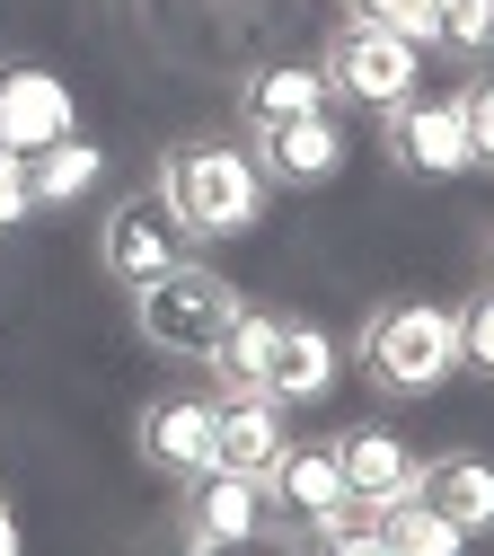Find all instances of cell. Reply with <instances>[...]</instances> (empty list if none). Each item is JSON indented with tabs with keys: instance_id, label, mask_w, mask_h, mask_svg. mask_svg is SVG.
I'll use <instances>...</instances> for the list:
<instances>
[{
	"instance_id": "4",
	"label": "cell",
	"mask_w": 494,
	"mask_h": 556,
	"mask_svg": "<svg viewBox=\"0 0 494 556\" xmlns=\"http://www.w3.org/2000/svg\"><path fill=\"white\" fill-rule=\"evenodd\" d=\"M318 72H327V98H335V106H371V115H389V106H406L415 80H423V45L344 18V36L327 45Z\"/></svg>"
},
{
	"instance_id": "23",
	"label": "cell",
	"mask_w": 494,
	"mask_h": 556,
	"mask_svg": "<svg viewBox=\"0 0 494 556\" xmlns=\"http://www.w3.org/2000/svg\"><path fill=\"white\" fill-rule=\"evenodd\" d=\"M459 371H485L494 380V283L459 309Z\"/></svg>"
},
{
	"instance_id": "10",
	"label": "cell",
	"mask_w": 494,
	"mask_h": 556,
	"mask_svg": "<svg viewBox=\"0 0 494 556\" xmlns=\"http://www.w3.org/2000/svg\"><path fill=\"white\" fill-rule=\"evenodd\" d=\"M335 468H344V495L363 504V513H389V504H406L415 495V442L397 433V425H344L335 433Z\"/></svg>"
},
{
	"instance_id": "1",
	"label": "cell",
	"mask_w": 494,
	"mask_h": 556,
	"mask_svg": "<svg viewBox=\"0 0 494 556\" xmlns=\"http://www.w3.org/2000/svg\"><path fill=\"white\" fill-rule=\"evenodd\" d=\"M265 194H274V186H265L256 151L221 142V132H186V142L160 151V203L177 213V230H186L194 248L256 230V222H265Z\"/></svg>"
},
{
	"instance_id": "21",
	"label": "cell",
	"mask_w": 494,
	"mask_h": 556,
	"mask_svg": "<svg viewBox=\"0 0 494 556\" xmlns=\"http://www.w3.org/2000/svg\"><path fill=\"white\" fill-rule=\"evenodd\" d=\"M344 10H353V27H389L406 45H433V10L442 0H344Z\"/></svg>"
},
{
	"instance_id": "24",
	"label": "cell",
	"mask_w": 494,
	"mask_h": 556,
	"mask_svg": "<svg viewBox=\"0 0 494 556\" xmlns=\"http://www.w3.org/2000/svg\"><path fill=\"white\" fill-rule=\"evenodd\" d=\"M36 213V177H27V151H0V230H18Z\"/></svg>"
},
{
	"instance_id": "16",
	"label": "cell",
	"mask_w": 494,
	"mask_h": 556,
	"mask_svg": "<svg viewBox=\"0 0 494 556\" xmlns=\"http://www.w3.org/2000/svg\"><path fill=\"white\" fill-rule=\"evenodd\" d=\"M141 459H151L160 477H203L212 468V397H160L151 415H141Z\"/></svg>"
},
{
	"instance_id": "8",
	"label": "cell",
	"mask_w": 494,
	"mask_h": 556,
	"mask_svg": "<svg viewBox=\"0 0 494 556\" xmlns=\"http://www.w3.org/2000/svg\"><path fill=\"white\" fill-rule=\"evenodd\" d=\"M62 132H80V98L62 89V72L0 62V151H45Z\"/></svg>"
},
{
	"instance_id": "26",
	"label": "cell",
	"mask_w": 494,
	"mask_h": 556,
	"mask_svg": "<svg viewBox=\"0 0 494 556\" xmlns=\"http://www.w3.org/2000/svg\"><path fill=\"white\" fill-rule=\"evenodd\" d=\"M0 556H27V547H18V513H10V495H0Z\"/></svg>"
},
{
	"instance_id": "13",
	"label": "cell",
	"mask_w": 494,
	"mask_h": 556,
	"mask_svg": "<svg viewBox=\"0 0 494 556\" xmlns=\"http://www.w3.org/2000/svg\"><path fill=\"white\" fill-rule=\"evenodd\" d=\"M335 380H344V344H335L318 318H282V344H274V380H265V397H274V406H318Z\"/></svg>"
},
{
	"instance_id": "5",
	"label": "cell",
	"mask_w": 494,
	"mask_h": 556,
	"mask_svg": "<svg viewBox=\"0 0 494 556\" xmlns=\"http://www.w3.org/2000/svg\"><path fill=\"white\" fill-rule=\"evenodd\" d=\"M177 521H186V547H194V556H239V547H256L265 521H274L265 477H248V468H203V477H186Z\"/></svg>"
},
{
	"instance_id": "3",
	"label": "cell",
	"mask_w": 494,
	"mask_h": 556,
	"mask_svg": "<svg viewBox=\"0 0 494 556\" xmlns=\"http://www.w3.org/2000/svg\"><path fill=\"white\" fill-rule=\"evenodd\" d=\"M459 371V309L442 301H389L363 327V380L389 397H433Z\"/></svg>"
},
{
	"instance_id": "19",
	"label": "cell",
	"mask_w": 494,
	"mask_h": 556,
	"mask_svg": "<svg viewBox=\"0 0 494 556\" xmlns=\"http://www.w3.org/2000/svg\"><path fill=\"white\" fill-rule=\"evenodd\" d=\"M380 521V539H389V556H468V530H451L433 504H389V513H371Z\"/></svg>"
},
{
	"instance_id": "22",
	"label": "cell",
	"mask_w": 494,
	"mask_h": 556,
	"mask_svg": "<svg viewBox=\"0 0 494 556\" xmlns=\"http://www.w3.org/2000/svg\"><path fill=\"white\" fill-rule=\"evenodd\" d=\"M309 556H389V539H380V521L353 504V513H335L327 530H309Z\"/></svg>"
},
{
	"instance_id": "11",
	"label": "cell",
	"mask_w": 494,
	"mask_h": 556,
	"mask_svg": "<svg viewBox=\"0 0 494 556\" xmlns=\"http://www.w3.org/2000/svg\"><path fill=\"white\" fill-rule=\"evenodd\" d=\"M248 151H256L265 186H327V177L344 168V124H335V115H301V124L256 132Z\"/></svg>"
},
{
	"instance_id": "17",
	"label": "cell",
	"mask_w": 494,
	"mask_h": 556,
	"mask_svg": "<svg viewBox=\"0 0 494 556\" xmlns=\"http://www.w3.org/2000/svg\"><path fill=\"white\" fill-rule=\"evenodd\" d=\"M27 177H36V213H45V203H80V194H98L106 151L89 142V132H62V142L27 151Z\"/></svg>"
},
{
	"instance_id": "15",
	"label": "cell",
	"mask_w": 494,
	"mask_h": 556,
	"mask_svg": "<svg viewBox=\"0 0 494 556\" xmlns=\"http://www.w3.org/2000/svg\"><path fill=\"white\" fill-rule=\"evenodd\" d=\"M415 504H433L451 530H494V459L477 451H442V459H423L415 468Z\"/></svg>"
},
{
	"instance_id": "12",
	"label": "cell",
	"mask_w": 494,
	"mask_h": 556,
	"mask_svg": "<svg viewBox=\"0 0 494 556\" xmlns=\"http://www.w3.org/2000/svg\"><path fill=\"white\" fill-rule=\"evenodd\" d=\"M327 72L318 62H256L239 72V124L248 132H274V124H301V115H327Z\"/></svg>"
},
{
	"instance_id": "7",
	"label": "cell",
	"mask_w": 494,
	"mask_h": 556,
	"mask_svg": "<svg viewBox=\"0 0 494 556\" xmlns=\"http://www.w3.org/2000/svg\"><path fill=\"white\" fill-rule=\"evenodd\" d=\"M265 504H274V521H292L301 539L327 530L335 513H353L344 468H335V442H282V459L265 468Z\"/></svg>"
},
{
	"instance_id": "6",
	"label": "cell",
	"mask_w": 494,
	"mask_h": 556,
	"mask_svg": "<svg viewBox=\"0 0 494 556\" xmlns=\"http://www.w3.org/2000/svg\"><path fill=\"white\" fill-rule=\"evenodd\" d=\"M98 256H106V274H115L124 292H141L151 274H168L177 256H194V239L177 230V213H168L160 186H151V194L106 203V222H98Z\"/></svg>"
},
{
	"instance_id": "18",
	"label": "cell",
	"mask_w": 494,
	"mask_h": 556,
	"mask_svg": "<svg viewBox=\"0 0 494 556\" xmlns=\"http://www.w3.org/2000/svg\"><path fill=\"white\" fill-rule=\"evenodd\" d=\"M274 344H282V318L274 309H239V327L221 336V354H212V371H221V389H256L274 380Z\"/></svg>"
},
{
	"instance_id": "9",
	"label": "cell",
	"mask_w": 494,
	"mask_h": 556,
	"mask_svg": "<svg viewBox=\"0 0 494 556\" xmlns=\"http://www.w3.org/2000/svg\"><path fill=\"white\" fill-rule=\"evenodd\" d=\"M389 160L406 177H468L477 151H468L459 98H406V106H389Z\"/></svg>"
},
{
	"instance_id": "20",
	"label": "cell",
	"mask_w": 494,
	"mask_h": 556,
	"mask_svg": "<svg viewBox=\"0 0 494 556\" xmlns=\"http://www.w3.org/2000/svg\"><path fill=\"white\" fill-rule=\"evenodd\" d=\"M433 45L459 53V62H485L494 53V0H442L433 10Z\"/></svg>"
},
{
	"instance_id": "14",
	"label": "cell",
	"mask_w": 494,
	"mask_h": 556,
	"mask_svg": "<svg viewBox=\"0 0 494 556\" xmlns=\"http://www.w3.org/2000/svg\"><path fill=\"white\" fill-rule=\"evenodd\" d=\"M282 406L274 397H256V389H230L221 406H212V468H248V477H265L274 459H282Z\"/></svg>"
},
{
	"instance_id": "25",
	"label": "cell",
	"mask_w": 494,
	"mask_h": 556,
	"mask_svg": "<svg viewBox=\"0 0 494 556\" xmlns=\"http://www.w3.org/2000/svg\"><path fill=\"white\" fill-rule=\"evenodd\" d=\"M459 115H468V151H477V168H494V80H468V89H459Z\"/></svg>"
},
{
	"instance_id": "2",
	"label": "cell",
	"mask_w": 494,
	"mask_h": 556,
	"mask_svg": "<svg viewBox=\"0 0 494 556\" xmlns=\"http://www.w3.org/2000/svg\"><path fill=\"white\" fill-rule=\"evenodd\" d=\"M248 292L230 283L221 265H203V256H177L168 274H151V283L132 292V327L141 344H160L168 363H212L221 354V336L239 327Z\"/></svg>"
}]
</instances>
